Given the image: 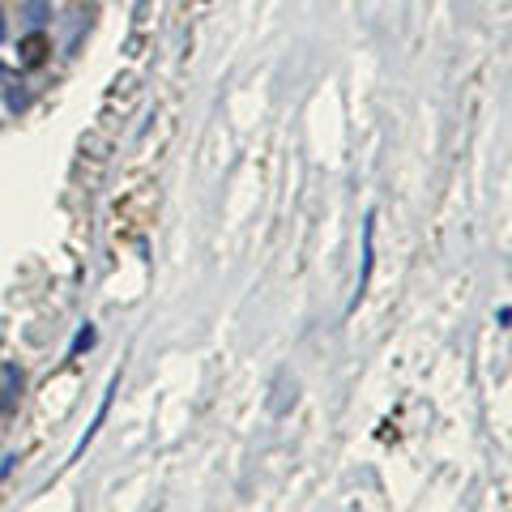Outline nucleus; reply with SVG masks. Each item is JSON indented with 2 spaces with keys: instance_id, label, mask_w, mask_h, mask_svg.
<instances>
[{
  "instance_id": "nucleus-1",
  "label": "nucleus",
  "mask_w": 512,
  "mask_h": 512,
  "mask_svg": "<svg viewBox=\"0 0 512 512\" xmlns=\"http://www.w3.org/2000/svg\"><path fill=\"white\" fill-rule=\"evenodd\" d=\"M18 52H22V64H26V69H35V64H43V60H47V52H52V43H47V35H26V39L18 43Z\"/></svg>"
},
{
  "instance_id": "nucleus-2",
  "label": "nucleus",
  "mask_w": 512,
  "mask_h": 512,
  "mask_svg": "<svg viewBox=\"0 0 512 512\" xmlns=\"http://www.w3.org/2000/svg\"><path fill=\"white\" fill-rule=\"evenodd\" d=\"M90 342H94V329H86V333H82V338H77V342H73V355H77V350H82V346H90Z\"/></svg>"
},
{
  "instance_id": "nucleus-3",
  "label": "nucleus",
  "mask_w": 512,
  "mask_h": 512,
  "mask_svg": "<svg viewBox=\"0 0 512 512\" xmlns=\"http://www.w3.org/2000/svg\"><path fill=\"white\" fill-rule=\"evenodd\" d=\"M0 39H5V18H0Z\"/></svg>"
}]
</instances>
